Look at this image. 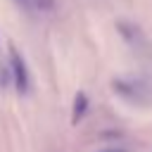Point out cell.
<instances>
[{"mask_svg": "<svg viewBox=\"0 0 152 152\" xmlns=\"http://www.w3.org/2000/svg\"><path fill=\"white\" fill-rule=\"evenodd\" d=\"M12 78L19 93H28V69L24 64V57L12 50Z\"/></svg>", "mask_w": 152, "mask_h": 152, "instance_id": "1", "label": "cell"}, {"mask_svg": "<svg viewBox=\"0 0 152 152\" xmlns=\"http://www.w3.org/2000/svg\"><path fill=\"white\" fill-rule=\"evenodd\" d=\"M86 107H88V97H86L83 93H78L76 100H74V121H78V119L86 114Z\"/></svg>", "mask_w": 152, "mask_h": 152, "instance_id": "2", "label": "cell"}, {"mask_svg": "<svg viewBox=\"0 0 152 152\" xmlns=\"http://www.w3.org/2000/svg\"><path fill=\"white\" fill-rule=\"evenodd\" d=\"M17 5L26 7V10H43V7H52L50 0H14Z\"/></svg>", "mask_w": 152, "mask_h": 152, "instance_id": "3", "label": "cell"}]
</instances>
